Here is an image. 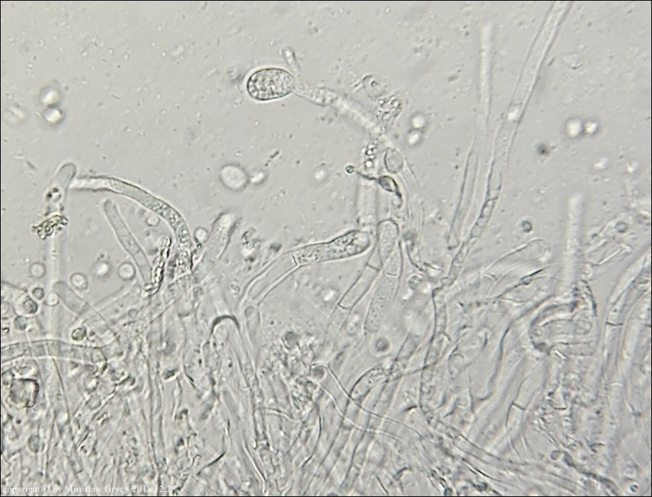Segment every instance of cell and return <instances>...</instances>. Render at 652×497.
I'll return each mask as SVG.
<instances>
[{
	"instance_id": "7a4b0ae2",
	"label": "cell",
	"mask_w": 652,
	"mask_h": 497,
	"mask_svg": "<svg viewBox=\"0 0 652 497\" xmlns=\"http://www.w3.org/2000/svg\"><path fill=\"white\" fill-rule=\"evenodd\" d=\"M367 239L360 233H352L326 244L305 247L298 252L304 262L346 257L359 253L366 246Z\"/></svg>"
},
{
	"instance_id": "6da1fadb",
	"label": "cell",
	"mask_w": 652,
	"mask_h": 497,
	"mask_svg": "<svg viewBox=\"0 0 652 497\" xmlns=\"http://www.w3.org/2000/svg\"><path fill=\"white\" fill-rule=\"evenodd\" d=\"M295 83L294 77L286 70L268 68L254 72L247 81L246 89L254 99L267 101L289 95Z\"/></svg>"
}]
</instances>
